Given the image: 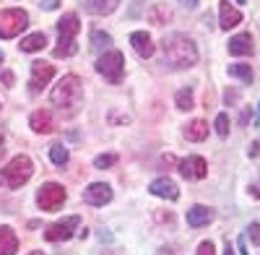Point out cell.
I'll use <instances>...</instances> for the list:
<instances>
[{
	"label": "cell",
	"instance_id": "cell-1",
	"mask_svg": "<svg viewBox=\"0 0 260 255\" xmlns=\"http://www.w3.org/2000/svg\"><path fill=\"white\" fill-rule=\"evenodd\" d=\"M164 60L172 68H192L198 62V47L192 45V39L185 34H169L161 42Z\"/></svg>",
	"mask_w": 260,
	"mask_h": 255
},
{
	"label": "cell",
	"instance_id": "cell-2",
	"mask_svg": "<svg viewBox=\"0 0 260 255\" xmlns=\"http://www.w3.org/2000/svg\"><path fill=\"white\" fill-rule=\"evenodd\" d=\"M81 31V24H78V16L76 13H65L60 21H57V47L52 50L55 57H71L78 52V45H76V34Z\"/></svg>",
	"mask_w": 260,
	"mask_h": 255
},
{
	"label": "cell",
	"instance_id": "cell-3",
	"mask_svg": "<svg viewBox=\"0 0 260 255\" xmlns=\"http://www.w3.org/2000/svg\"><path fill=\"white\" fill-rule=\"evenodd\" d=\"M31 172H34V164H31L29 156H24V154L13 156V159L6 164V169H0V187L16 190V187H21L24 182H29Z\"/></svg>",
	"mask_w": 260,
	"mask_h": 255
},
{
	"label": "cell",
	"instance_id": "cell-4",
	"mask_svg": "<svg viewBox=\"0 0 260 255\" xmlns=\"http://www.w3.org/2000/svg\"><path fill=\"white\" fill-rule=\"evenodd\" d=\"M81 97H83V83H81L78 76H65V78H60L57 86H55L52 94H50L52 104H55V107H60V110H62V107H78Z\"/></svg>",
	"mask_w": 260,
	"mask_h": 255
},
{
	"label": "cell",
	"instance_id": "cell-5",
	"mask_svg": "<svg viewBox=\"0 0 260 255\" xmlns=\"http://www.w3.org/2000/svg\"><path fill=\"white\" fill-rule=\"evenodd\" d=\"M29 26V13L21 8L0 11V39H13Z\"/></svg>",
	"mask_w": 260,
	"mask_h": 255
},
{
	"label": "cell",
	"instance_id": "cell-6",
	"mask_svg": "<svg viewBox=\"0 0 260 255\" xmlns=\"http://www.w3.org/2000/svg\"><path fill=\"white\" fill-rule=\"evenodd\" d=\"M96 71L110 81V83H120L122 81V71H125V57L122 52L117 50H110V52H104L99 60H96Z\"/></svg>",
	"mask_w": 260,
	"mask_h": 255
},
{
	"label": "cell",
	"instance_id": "cell-7",
	"mask_svg": "<svg viewBox=\"0 0 260 255\" xmlns=\"http://www.w3.org/2000/svg\"><path fill=\"white\" fill-rule=\"evenodd\" d=\"M65 198H68V193H65V187L57 185V182H47V185H42L39 187V193H37V203L42 211H57Z\"/></svg>",
	"mask_w": 260,
	"mask_h": 255
},
{
	"label": "cell",
	"instance_id": "cell-8",
	"mask_svg": "<svg viewBox=\"0 0 260 255\" xmlns=\"http://www.w3.org/2000/svg\"><path fill=\"white\" fill-rule=\"evenodd\" d=\"M52 76H55V66H50V62H45V60H37V62H31L29 91H31V94H39V91L45 89L50 81H52Z\"/></svg>",
	"mask_w": 260,
	"mask_h": 255
},
{
	"label": "cell",
	"instance_id": "cell-9",
	"mask_svg": "<svg viewBox=\"0 0 260 255\" xmlns=\"http://www.w3.org/2000/svg\"><path fill=\"white\" fill-rule=\"evenodd\" d=\"M78 224H81V216H68V219H62V221L47 227L45 240H47V242H65V240H71L73 232L78 229Z\"/></svg>",
	"mask_w": 260,
	"mask_h": 255
},
{
	"label": "cell",
	"instance_id": "cell-10",
	"mask_svg": "<svg viewBox=\"0 0 260 255\" xmlns=\"http://www.w3.org/2000/svg\"><path fill=\"white\" fill-rule=\"evenodd\" d=\"M180 172L185 180H203L208 175V164L203 156H187L180 162Z\"/></svg>",
	"mask_w": 260,
	"mask_h": 255
},
{
	"label": "cell",
	"instance_id": "cell-11",
	"mask_svg": "<svg viewBox=\"0 0 260 255\" xmlns=\"http://www.w3.org/2000/svg\"><path fill=\"white\" fill-rule=\"evenodd\" d=\"M83 201L89 206H104L112 201V187L107 182H91L89 187L83 190Z\"/></svg>",
	"mask_w": 260,
	"mask_h": 255
},
{
	"label": "cell",
	"instance_id": "cell-12",
	"mask_svg": "<svg viewBox=\"0 0 260 255\" xmlns=\"http://www.w3.org/2000/svg\"><path fill=\"white\" fill-rule=\"evenodd\" d=\"M148 190L154 193L156 198H167V201H177L180 198V187L172 182L169 177H161V180H154L148 185Z\"/></svg>",
	"mask_w": 260,
	"mask_h": 255
},
{
	"label": "cell",
	"instance_id": "cell-13",
	"mask_svg": "<svg viewBox=\"0 0 260 255\" xmlns=\"http://www.w3.org/2000/svg\"><path fill=\"white\" fill-rule=\"evenodd\" d=\"M29 125H31V131H34V133L47 136V133L55 131V117H52V112H47V110H37V112L31 115Z\"/></svg>",
	"mask_w": 260,
	"mask_h": 255
},
{
	"label": "cell",
	"instance_id": "cell-14",
	"mask_svg": "<svg viewBox=\"0 0 260 255\" xmlns=\"http://www.w3.org/2000/svg\"><path fill=\"white\" fill-rule=\"evenodd\" d=\"M211 221H213V211H211L208 206H192V208L187 211V224H190L192 229L206 227V224H211Z\"/></svg>",
	"mask_w": 260,
	"mask_h": 255
},
{
	"label": "cell",
	"instance_id": "cell-15",
	"mask_svg": "<svg viewBox=\"0 0 260 255\" xmlns=\"http://www.w3.org/2000/svg\"><path fill=\"white\" fill-rule=\"evenodd\" d=\"M130 45H133V50L141 55V57H151L154 55V42H151V37L146 31H133L130 34Z\"/></svg>",
	"mask_w": 260,
	"mask_h": 255
},
{
	"label": "cell",
	"instance_id": "cell-16",
	"mask_svg": "<svg viewBox=\"0 0 260 255\" xmlns=\"http://www.w3.org/2000/svg\"><path fill=\"white\" fill-rule=\"evenodd\" d=\"M219 16H221V29H234L237 24H242V13L237 11V8H232L226 0H221V6H219Z\"/></svg>",
	"mask_w": 260,
	"mask_h": 255
},
{
	"label": "cell",
	"instance_id": "cell-17",
	"mask_svg": "<svg viewBox=\"0 0 260 255\" xmlns=\"http://www.w3.org/2000/svg\"><path fill=\"white\" fill-rule=\"evenodd\" d=\"M18 237L11 227H0V255H16Z\"/></svg>",
	"mask_w": 260,
	"mask_h": 255
},
{
	"label": "cell",
	"instance_id": "cell-18",
	"mask_svg": "<svg viewBox=\"0 0 260 255\" xmlns=\"http://www.w3.org/2000/svg\"><path fill=\"white\" fill-rule=\"evenodd\" d=\"M83 6L94 16H110L120 6V0H83Z\"/></svg>",
	"mask_w": 260,
	"mask_h": 255
},
{
	"label": "cell",
	"instance_id": "cell-19",
	"mask_svg": "<svg viewBox=\"0 0 260 255\" xmlns=\"http://www.w3.org/2000/svg\"><path fill=\"white\" fill-rule=\"evenodd\" d=\"M229 52L232 55H250L252 52V39L250 34H237L229 39Z\"/></svg>",
	"mask_w": 260,
	"mask_h": 255
},
{
	"label": "cell",
	"instance_id": "cell-20",
	"mask_svg": "<svg viewBox=\"0 0 260 255\" xmlns=\"http://www.w3.org/2000/svg\"><path fill=\"white\" fill-rule=\"evenodd\" d=\"M45 45H47V37L42 34V31H37V34H29V37H24L21 39V50L24 52H39V50H45Z\"/></svg>",
	"mask_w": 260,
	"mask_h": 255
},
{
	"label": "cell",
	"instance_id": "cell-21",
	"mask_svg": "<svg viewBox=\"0 0 260 255\" xmlns=\"http://www.w3.org/2000/svg\"><path fill=\"white\" fill-rule=\"evenodd\" d=\"M208 136V125L203 120H192L187 128H185V138L187 141H203Z\"/></svg>",
	"mask_w": 260,
	"mask_h": 255
},
{
	"label": "cell",
	"instance_id": "cell-22",
	"mask_svg": "<svg viewBox=\"0 0 260 255\" xmlns=\"http://www.w3.org/2000/svg\"><path fill=\"white\" fill-rule=\"evenodd\" d=\"M229 76L240 78V81H245V83H252V68L245 66V62H234V66H229Z\"/></svg>",
	"mask_w": 260,
	"mask_h": 255
},
{
	"label": "cell",
	"instance_id": "cell-23",
	"mask_svg": "<svg viewBox=\"0 0 260 255\" xmlns=\"http://www.w3.org/2000/svg\"><path fill=\"white\" fill-rule=\"evenodd\" d=\"M50 159H52V164H57V167H65L68 164V148H65L62 143H55L52 148H50Z\"/></svg>",
	"mask_w": 260,
	"mask_h": 255
},
{
	"label": "cell",
	"instance_id": "cell-24",
	"mask_svg": "<svg viewBox=\"0 0 260 255\" xmlns=\"http://www.w3.org/2000/svg\"><path fill=\"white\" fill-rule=\"evenodd\" d=\"M110 45H112V37L107 34V31L96 29V31L91 34V47H94V50H107Z\"/></svg>",
	"mask_w": 260,
	"mask_h": 255
},
{
	"label": "cell",
	"instance_id": "cell-25",
	"mask_svg": "<svg viewBox=\"0 0 260 255\" xmlns=\"http://www.w3.org/2000/svg\"><path fill=\"white\" fill-rule=\"evenodd\" d=\"M175 102H177V110H192V104H195L192 102V89H180Z\"/></svg>",
	"mask_w": 260,
	"mask_h": 255
},
{
	"label": "cell",
	"instance_id": "cell-26",
	"mask_svg": "<svg viewBox=\"0 0 260 255\" xmlns=\"http://www.w3.org/2000/svg\"><path fill=\"white\" fill-rule=\"evenodd\" d=\"M216 133H219L221 138H226L229 136V117L221 112L219 117H216Z\"/></svg>",
	"mask_w": 260,
	"mask_h": 255
},
{
	"label": "cell",
	"instance_id": "cell-27",
	"mask_svg": "<svg viewBox=\"0 0 260 255\" xmlns=\"http://www.w3.org/2000/svg\"><path fill=\"white\" fill-rule=\"evenodd\" d=\"M115 162H117L115 154H102V156L94 159V167H96V169H107V167H112Z\"/></svg>",
	"mask_w": 260,
	"mask_h": 255
},
{
	"label": "cell",
	"instance_id": "cell-28",
	"mask_svg": "<svg viewBox=\"0 0 260 255\" xmlns=\"http://www.w3.org/2000/svg\"><path fill=\"white\" fill-rule=\"evenodd\" d=\"M247 235H250V242H252L255 247H260V224H250Z\"/></svg>",
	"mask_w": 260,
	"mask_h": 255
},
{
	"label": "cell",
	"instance_id": "cell-29",
	"mask_svg": "<svg viewBox=\"0 0 260 255\" xmlns=\"http://www.w3.org/2000/svg\"><path fill=\"white\" fill-rule=\"evenodd\" d=\"M195 255H216V247H213V242H211V240L201 242V245H198V252H195Z\"/></svg>",
	"mask_w": 260,
	"mask_h": 255
},
{
	"label": "cell",
	"instance_id": "cell-30",
	"mask_svg": "<svg viewBox=\"0 0 260 255\" xmlns=\"http://www.w3.org/2000/svg\"><path fill=\"white\" fill-rule=\"evenodd\" d=\"M161 16H167V18H169V11H164L161 6H156L154 11H151V21H154V24H161Z\"/></svg>",
	"mask_w": 260,
	"mask_h": 255
},
{
	"label": "cell",
	"instance_id": "cell-31",
	"mask_svg": "<svg viewBox=\"0 0 260 255\" xmlns=\"http://www.w3.org/2000/svg\"><path fill=\"white\" fill-rule=\"evenodd\" d=\"M57 3H60V0H42V8H45V11H55Z\"/></svg>",
	"mask_w": 260,
	"mask_h": 255
},
{
	"label": "cell",
	"instance_id": "cell-32",
	"mask_svg": "<svg viewBox=\"0 0 260 255\" xmlns=\"http://www.w3.org/2000/svg\"><path fill=\"white\" fill-rule=\"evenodd\" d=\"M180 3H185L187 8H195V6H198V0H180Z\"/></svg>",
	"mask_w": 260,
	"mask_h": 255
},
{
	"label": "cell",
	"instance_id": "cell-33",
	"mask_svg": "<svg viewBox=\"0 0 260 255\" xmlns=\"http://www.w3.org/2000/svg\"><path fill=\"white\" fill-rule=\"evenodd\" d=\"M3 83H8V86H11V83H13V76H11V73H3Z\"/></svg>",
	"mask_w": 260,
	"mask_h": 255
},
{
	"label": "cell",
	"instance_id": "cell-34",
	"mask_svg": "<svg viewBox=\"0 0 260 255\" xmlns=\"http://www.w3.org/2000/svg\"><path fill=\"white\" fill-rule=\"evenodd\" d=\"M224 255H234V250H232V245L226 242V250H224Z\"/></svg>",
	"mask_w": 260,
	"mask_h": 255
},
{
	"label": "cell",
	"instance_id": "cell-35",
	"mask_svg": "<svg viewBox=\"0 0 260 255\" xmlns=\"http://www.w3.org/2000/svg\"><path fill=\"white\" fill-rule=\"evenodd\" d=\"M3 151H6V148H3V136H0V156H3Z\"/></svg>",
	"mask_w": 260,
	"mask_h": 255
},
{
	"label": "cell",
	"instance_id": "cell-36",
	"mask_svg": "<svg viewBox=\"0 0 260 255\" xmlns=\"http://www.w3.org/2000/svg\"><path fill=\"white\" fill-rule=\"evenodd\" d=\"M29 255H45V252H29Z\"/></svg>",
	"mask_w": 260,
	"mask_h": 255
},
{
	"label": "cell",
	"instance_id": "cell-37",
	"mask_svg": "<svg viewBox=\"0 0 260 255\" xmlns=\"http://www.w3.org/2000/svg\"><path fill=\"white\" fill-rule=\"evenodd\" d=\"M0 62H3V52H0Z\"/></svg>",
	"mask_w": 260,
	"mask_h": 255
},
{
	"label": "cell",
	"instance_id": "cell-38",
	"mask_svg": "<svg viewBox=\"0 0 260 255\" xmlns=\"http://www.w3.org/2000/svg\"><path fill=\"white\" fill-rule=\"evenodd\" d=\"M257 125H260V115H257Z\"/></svg>",
	"mask_w": 260,
	"mask_h": 255
},
{
	"label": "cell",
	"instance_id": "cell-39",
	"mask_svg": "<svg viewBox=\"0 0 260 255\" xmlns=\"http://www.w3.org/2000/svg\"><path fill=\"white\" fill-rule=\"evenodd\" d=\"M237 3H245V0H237Z\"/></svg>",
	"mask_w": 260,
	"mask_h": 255
}]
</instances>
